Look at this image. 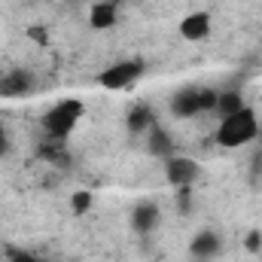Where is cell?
I'll list each match as a JSON object with an SVG mask.
<instances>
[{
  "label": "cell",
  "mask_w": 262,
  "mask_h": 262,
  "mask_svg": "<svg viewBox=\"0 0 262 262\" xmlns=\"http://www.w3.org/2000/svg\"><path fill=\"white\" fill-rule=\"evenodd\" d=\"M259 122L262 119L253 113V107H244L232 116H223L216 125V143L223 149H241L259 137Z\"/></svg>",
  "instance_id": "cell-1"
},
{
  "label": "cell",
  "mask_w": 262,
  "mask_h": 262,
  "mask_svg": "<svg viewBox=\"0 0 262 262\" xmlns=\"http://www.w3.org/2000/svg\"><path fill=\"white\" fill-rule=\"evenodd\" d=\"M79 119H82V104L67 98V101H58L55 107H49L40 122H43V128L49 131L52 137H67L70 131L76 128Z\"/></svg>",
  "instance_id": "cell-2"
},
{
  "label": "cell",
  "mask_w": 262,
  "mask_h": 262,
  "mask_svg": "<svg viewBox=\"0 0 262 262\" xmlns=\"http://www.w3.org/2000/svg\"><path fill=\"white\" fill-rule=\"evenodd\" d=\"M146 70V61L143 58H122L116 64H110L104 73H101V85L104 89H128L131 82H137Z\"/></svg>",
  "instance_id": "cell-3"
},
{
  "label": "cell",
  "mask_w": 262,
  "mask_h": 262,
  "mask_svg": "<svg viewBox=\"0 0 262 262\" xmlns=\"http://www.w3.org/2000/svg\"><path fill=\"white\" fill-rule=\"evenodd\" d=\"M201 177V165H198L192 156H171L165 159V180L174 186V189H189Z\"/></svg>",
  "instance_id": "cell-4"
},
{
  "label": "cell",
  "mask_w": 262,
  "mask_h": 262,
  "mask_svg": "<svg viewBox=\"0 0 262 262\" xmlns=\"http://www.w3.org/2000/svg\"><path fill=\"white\" fill-rule=\"evenodd\" d=\"M189 253L198 262H213L223 253V235L216 229H198L189 241Z\"/></svg>",
  "instance_id": "cell-5"
},
{
  "label": "cell",
  "mask_w": 262,
  "mask_h": 262,
  "mask_svg": "<svg viewBox=\"0 0 262 262\" xmlns=\"http://www.w3.org/2000/svg\"><path fill=\"white\" fill-rule=\"evenodd\" d=\"M210 28H213L210 12L195 9V12H189V15L180 18V28H177V31H180V37H183L186 43H201V40L210 37Z\"/></svg>",
  "instance_id": "cell-6"
},
{
  "label": "cell",
  "mask_w": 262,
  "mask_h": 262,
  "mask_svg": "<svg viewBox=\"0 0 262 262\" xmlns=\"http://www.w3.org/2000/svg\"><path fill=\"white\" fill-rule=\"evenodd\" d=\"M159 223H162L159 204H152V201L134 204V210H131V229H134L137 235H152V232L159 229Z\"/></svg>",
  "instance_id": "cell-7"
},
{
  "label": "cell",
  "mask_w": 262,
  "mask_h": 262,
  "mask_svg": "<svg viewBox=\"0 0 262 262\" xmlns=\"http://www.w3.org/2000/svg\"><path fill=\"white\" fill-rule=\"evenodd\" d=\"M31 92H34V76L21 67L0 76V98H25Z\"/></svg>",
  "instance_id": "cell-8"
},
{
  "label": "cell",
  "mask_w": 262,
  "mask_h": 262,
  "mask_svg": "<svg viewBox=\"0 0 262 262\" xmlns=\"http://www.w3.org/2000/svg\"><path fill=\"white\" fill-rule=\"evenodd\" d=\"M198 113H201V107H198V89H180L171 98V116L174 119H192Z\"/></svg>",
  "instance_id": "cell-9"
},
{
  "label": "cell",
  "mask_w": 262,
  "mask_h": 262,
  "mask_svg": "<svg viewBox=\"0 0 262 262\" xmlns=\"http://www.w3.org/2000/svg\"><path fill=\"white\" fill-rule=\"evenodd\" d=\"M119 18V6L116 3H107V0H95L92 9H89V25L95 31H110Z\"/></svg>",
  "instance_id": "cell-10"
},
{
  "label": "cell",
  "mask_w": 262,
  "mask_h": 262,
  "mask_svg": "<svg viewBox=\"0 0 262 262\" xmlns=\"http://www.w3.org/2000/svg\"><path fill=\"white\" fill-rule=\"evenodd\" d=\"M146 149L156 156V159H171L174 156V140H171V134L162 128V125H152V128L146 131Z\"/></svg>",
  "instance_id": "cell-11"
},
{
  "label": "cell",
  "mask_w": 262,
  "mask_h": 262,
  "mask_svg": "<svg viewBox=\"0 0 262 262\" xmlns=\"http://www.w3.org/2000/svg\"><path fill=\"white\" fill-rule=\"evenodd\" d=\"M247 104H244V98H241V92L238 89H226V92H220V98H216V116L223 119V116H232V113H238V110H244Z\"/></svg>",
  "instance_id": "cell-12"
},
{
  "label": "cell",
  "mask_w": 262,
  "mask_h": 262,
  "mask_svg": "<svg viewBox=\"0 0 262 262\" xmlns=\"http://www.w3.org/2000/svg\"><path fill=\"white\" fill-rule=\"evenodd\" d=\"M152 125H156V122H152V113H149L146 107H137L128 116V128L134 131V134H146Z\"/></svg>",
  "instance_id": "cell-13"
},
{
  "label": "cell",
  "mask_w": 262,
  "mask_h": 262,
  "mask_svg": "<svg viewBox=\"0 0 262 262\" xmlns=\"http://www.w3.org/2000/svg\"><path fill=\"white\" fill-rule=\"evenodd\" d=\"M92 201H95L92 192H73V195H70V210H73L76 216H82V213L92 210Z\"/></svg>",
  "instance_id": "cell-14"
},
{
  "label": "cell",
  "mask_w": 262,
  "mask_h": 262,
  "mask_svg": "<svg viewBox=\"0 0 262 262\" xmlns=\"http://www.w3.org/2000/svg\"><path fill=\"white\" fill-rule=\"evenodd\" d=\"M216 98H220L216 89H198V107H201V113H213L216 110Z\"/></svg>",
  "instance_id": "cell-15"
},
{
  "label": "cell",
  "mask_w": 262,
  "mask_h": 262,
  "mask_svg": "<svg viewBox=\"0 0 262 262\" xmlns=\"http://www.w3.org/2000/svg\"><path fill=\"white\" fill-rule=\"evenodd\" d=\"M244 250H250V253H259L262 250V232L259 229H250L244 235Z\"/></svg>",
  "instance_id": "cell-16"
},
{
  "label": "cell",
  "mask_w": 262,
  "mask_h": 262,
  "mask_svg": "<svg viewBox=\"0 0 262 262\" xmlns=\"http://www.w3.org/2000/svg\"><path fill=\"white\" fill-rule=\"evenodd\" d=\"M9 152V131L3 128V122H0V156H6Z\"/></svg>",
  "instance_id": "cell-17"
},
{
  "label": "cell",
  "mask_w": 262,
  "mask_h": 262,
  "mask_svg": "<svg viewBox=\"0 0 262 262\" xmlns=\"http://www.w3.org/2000/svg\"><path fill=\"white\" fill-rule=\"evenodd\" d=\"M9 262H40V259H34V256H28V253H15Z\"/></svg>",
  "instance_id": "cell-18"
},
{
  "label": "cell",
  "mask_w": 262,
  "mask_h": 262,
  "mask_svg": "<svg viewBox=\"0 0 262 262\" xmlns=\"http://www.w3.org/2000/svg\"><path fill=\"white\" fill-rule=\"evenodd\" d=\"M256 140H259V143H262V122H259V137H256Z\"/></svg>",
  "instance_id": "cell-19"
},
{
  "label": "cell",
  "mask_w": 262,
  "mask_h": 262,
  "mask_svg": "<svg viewBox=\"0 0 262 262\" xmlns=\"http://www.w3.org/2000/svg\"><path fill=\"white\" fill-rule=\"evenodd\" d=\"M107 3H116V6H119V3H122V0H107Z\"/></svg>",
  "instance_id": "cell-20"
}]
</instances>
